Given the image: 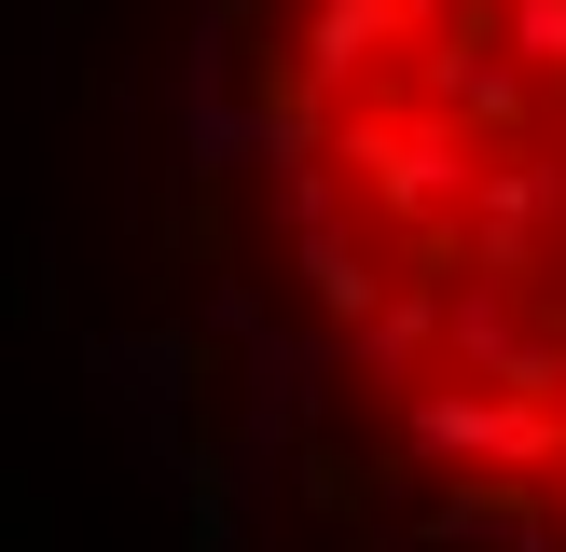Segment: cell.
I'll list each match as a JSON object with an SVG mask.
<instances>
[{
	"mask_svg": "<svg viewBox=\"0 0 566 552\" xmlns=\"http://www.w3.org/2000/svg\"><path fill=\"white\" fill-rule=\"evenodd\" d=\"M28 193L166 552H566V0H28Z\"/></svg>",
	"mask_w": 566,
	"mask_h": 552,
	"instance_id": "obj_1",
	"label": "cell"
}]
</instances>
